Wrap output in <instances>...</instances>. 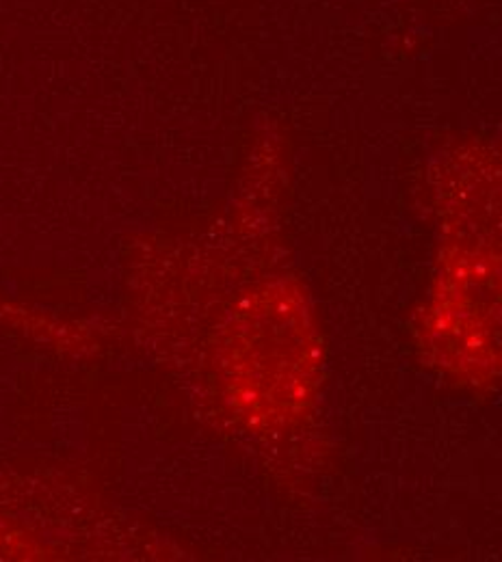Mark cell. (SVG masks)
Masks as SVG:
<instances>
[{"label": "cell", "mask_w": 502, "mask_h": 562, "mask_svg": "<svg viewBox=\"0 0 502 562\" xmlns=\"http://www.w3.org/2000/svg\"><path fill=\"white\" fill-rule=\"evenodd\" d=\"M444 249L431 327L453 366L502 370V151H461L439 187Z\"/></svg>", "instance_id": "obj_1"}, {"label": "cell", "mask_w": 502, "mask_h": 562, "mask_svg": "<svg viewBox=\"0 0 502 562\" xmlns=\"http://www.w3.org/2000/svg\"><path fill=\"white\" fill-rule=\"evenodd\" d=\"M230 329L223 366L238 409L274 424L301 414L316 385V345L301 299L280 285L263 290Z\"/></svg>", "instance_id": "obj_2"}]
</instances>
